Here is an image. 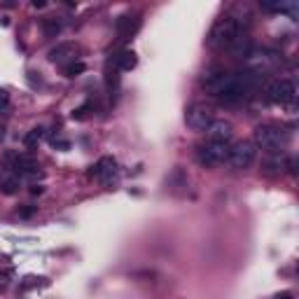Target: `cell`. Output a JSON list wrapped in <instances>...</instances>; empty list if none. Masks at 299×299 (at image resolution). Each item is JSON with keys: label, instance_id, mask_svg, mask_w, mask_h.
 <instances>
[{"label": "cell", "instance_id": "obj_18", "mask_svg": "<svg viewBox=\"0 0 299 299\" xmlns=\"http://www.w3.org/2000/svg\"><path fill=\"white\" fill-rule=\"evenodd\" d=\"M84 71H87V66L82 61H77V63H71V66L66 68V75H68V77H75V75H79V73H84Z\"/></svg>", "mask_w": 299, "mask_h": 299}, {"label": "cell", "instance_id": "obj_22", "mask_svg": "<svg viewBox=\"0 0 299 299\" xmlns=\"http://www.w3.org/2000/svg\"><path fill=\"white\" fill-rule=\"evenodd\" d=\"M33 213H36V206H31V208H21V211H19V215H21V218H31Z\"/></svg>", "mask_w": 299, "mask_h": 299}, {"label": "cell", "instance_id": "obj_24", "mask_svg": "<svg viewBox=\"0 0 299 299\" xmlns=\"http://www.w3.org/2000/svg\"><path fill=\"white\" fill-rule=\"evenodd\" d=\"M273 299H295V295L292 292H281V295H276Z\"/></svg>", "mask_w": 299, "mask_h": 299}, {"label": "cell", "instance_id": "obj_16", "mask_svg": "<svg viewBox=\"0 0 299 299\" xmlns=\"http://www.w3.org/2000/svg\"><path fill=\"white\" fill-rule=\"evenodd\" d=\"M42 31H44V36L47 37H56L59 33H61V21L54 19V17L42 19Z\"/></svg>", "mask_w": 299, "mask_h": 299}, {"label": "cell", "instance_id": "obj_9", "mask_svg": "<svg viewBox=\"0 0 299 299\" xmlns=\"http://www.w3.org/2000/svg\"><path fill=\"white\" fill-rule=\"evenodd\" d=\"M185 119H187V126H189L192 131H206L213 122V110L206 106V103H194V106H189V110H187Z\"/></svg>", "mask_w": 299, "mask_h": 299}, {"label": "cell", "instance_id": "obj_5", "mask_svg": "<svg viewBox=\"0 0 299 299\" xmlns=\"http://www.w3.org/2000/svg\"><path fill=\"white\" fill-rule=\"evenodd\" d=\"M264 94H266V101L273 103V106H292L295 98H297V87H295L292 79L278 77V79H271L266 84Z\"/></svg>", "mask_w": 299, "mask_h": 299}, {"label": "cell", "instance_id": "obj_23", "mask_svg": "<svg viewBox=\"0 0 299 299\" xmlns=\"http://www.w3.org/2000/svg\"><path fill=\"white\" fill-rule=\"evenodd\" d=\"M42 192H44L42 185H33V187H31V194H33V196H40Z\"/></svg>", "mask_w": 299, "mask_h": 299}, {"label": "cell", "instance_id": "obj_8", "mask_svg": "<svg viewBox=\"0 0 299 299\" xmlns=\"http://www.w3.org/2000/svg\"><path fill=\"white\" fill-rule=\"evenodd\" d=\"M89 178H98L106 187H112L117 183V161L114 157H101L89 168Z\"/></svg>", "mask_w": 299, "mask_h": 299}, {"label": "cell", "instance_id": "obj_21", "mask_svg": "<svg viewBox=\"0 0 299 299\" xmlns=\"http://www.w3.org/2000/svg\"><path fill=\"white\" fill-rule=\"evenodd\" d=\"M9 110V94L5 89H0V112H7Z\"/></svg>", "mask_w": 299, "mask_h": 299}, {"label": "cell", "instance_id": "obj_3", "mask_svg": "<svg viewBox=\"0 0 299 299\" xmlns=\"http://www.w3.org/2000/svg\"><path fill=\"white\" fill-rule=\"evenodd\" d=\"M255 148L264 150L266 154H281L285 145H288V133L281 126L273 124H260L255 129Z\"/></svg>", "mask_w": 299, "mask_h": 299}, {"label": "cell", "instance_id": "obj_20", "mask_svg": "<svg viewBox=\"0 0 299 299\" xmlns=\"http://www.w3.org/2000/svg\"><path fill=\"white\" fill-rule=\"evenodd\" d=\"M49 143H52V148H56V150H71V143L63 141V138H56V136H52Z\"/></svg>", "mask_w": 299, "mask_h": 299}, {"label": "cell", "instance_id": "obj_7", "mask_svg": "<svg viewBox=\"0 0 299 299\" xmlns=\"http://www.w3.org/2000/svg\"><path fill=\"white\" fill-rule=\"evenodd\" d=\"M199 161L203 166L208 168H215L227 161V154H229V145H220V143H206V145H199Z\"/></svg>", "mask_w": 299, "mask_h": 299}, {"label": "cell", "instance_id": "obj_6", "mask_svg": "<svg viewBox=\"0 0 299 299\" xmlns=\"http://www.w3.org/2000/svg\"><path fill=\"white\" fill-rule=\"evenodd\" d=\"M257 157V148L253 141H238L229 148L227 154V164L234 171H246V168L253 166V161Z\"/></svg>", "mask_w": 299, "mask_h": 299}, {"label": "cell", "instance_id": "obj_13", "mask_svg": "<svg viewBox=\"0 0 299 299\" xmlns=\"http://www.w3.org/2000/svg\"><path fill=\"white\" fill-rule=\"evenodd\" d=\"M227 49L231 52V56H234V59H246L248 52L253 49V44H250V37L241 33V36H238L236 40H234V42L229 44Z\"/></svg>", "mask_w": 299, "mask_h": 299}, {"label": "cell", "instance_id": "obj_2", "mask_svg": "<svg viewBox=\"0 0 299 299\" xmlns=\"http://www.w3.org/2000/svg\"><path fill=\"white\" fill-rule=\"evenodd\" d=\"M238 36H241V24H238V19L227 14V17L218 19V21L213 24L206 42H208L211 49H227Z\"/></svg>", "mask_w": 299, "mask_h": 299}, {"label": "cell", "instance_id": "obj_26", "mask_svg": "<svg viewBox=\"0 0 299 299\" xmlns=\"http://www.w3.org/2000/svg\"><path fill=\"white\" fill-rule=\"evenodd\" d=\"M2 138H5V129L0 126V141H2Z\"/></svg>", "mask_w": 299, "mask_h": 299}, {"label": "cell", "instance_id": "obj_15", "mask_svg": "<svg viewBox=\"0 0 299 299\" xmlns=\"http://www.w3.org/2000/svg\"><path fill=\"white\" fill-rule=\"evenodd\" d=\"M44 138V129L42 126H36V129H31V131L24 136V145H26L28 150H33L40 145V141Z\"/></svg>", "mask_w": 299, "mask_h": 299}, {"label": "cell", "instance_id": "obj_14", "mask_svg": "<svg viewBox=\"0 0 299 299\" xmlns=\"http://www.w3.org/2000/svg\"><path fill=\"white\" fill-rule=\"evenodd\" d=\"M138 26H141V21H138L136 17H129V14H124V17L117 19V33H119L122 37H129L131 33H136Z\"/></svg>", "mask_w": 299, "mask_h": 299}, {"label": "cell", "instance_id": "obj_25", "mask_svg": "<svg viewBox=\"0 0 299 299\" xmlns=\"http://www.w3.org/2000/svg\"><path fill=\"white\" fill-rule=\"evenodd\" d=\"M44 5H47V2H44V0H33V7H36V9H42Z\"/></svg>", "mask_w": 299, "mask_h": 299}, {"label": "cell", "instance_id": "obj_12", "mask_svg": "<svg viewBox=\"0 0 299 299\" xmlns=\"http://www.w3.org/2000/svg\"><path fill=\"white\" fill-rule=\"evenodd\" d=\"M136 63H138V56H136V52H131V49H122L119 54H114L112 56V68L114 71H133Z\"/></svg>", "mask_w": 299, "mask_h": 299}, {"label": "cell", "instance_id": "obj_4", "mask_svg": "<svg viewBox=\"0 0 299 299\" xmlns=\"http://www.w3.org/2000/svg\"><path fill=\"white\" fill-rule=\"evenodd\" d=\"M243 61H246V71L255 73V75L262 77V75L271 73L281 63V56L276 52H271V49H266V47H253Z\"/></svg>", "mask_w": 299, "mask_h": 299}, {"label": "cell", "instance_id": "obj_10", "mask_svg": "<svg viewBox=\"0 0 299 299\" xmlns=\"http://www.w3.org/2000/svg\"><path fill=\"white\" fill-rule=\"evenodd\" d=\"M208 133V141L211 143H220V145H229L231 143V136H234V126L227 119H213L211 126L206 129Z\"/></svg>", "mask_w": 299, "mask_h": 299}, {"label": "cell", "instance_id": "obj_17", "mask_svg": "<svg viewBox=\"0 0 299 299\" xmlns=\"http://www.w3.org/2000/svg\"><path fill=\"white\" fill-rule=\"evenodd\" d=\"M0 189H2V192H5V194H14V192H17V189H19V178H17V176L7 178V180H5V183L0 185Z\"/></svg>", "mask_w": 299, "mask_h": 299}, {"label": "cell", "instance_id": "obj_1", "mask_svg": "<svg viewBox=\"0 0 299 299\" xmlns=\"http://www.w3.org/2000/svg\"><path fill=\"white\" fill-rule=\"evenodd\" d=\"M260 82V75L250 71H236L229 73L220 66H213L203 73V87L208 89V94L215 96L222 103H238L257 87Z\"/></svg>", "mask_w": 299, "mask_h": 299}, {"label": "cell", "instance_id": "obj_11", "mask_svg": "<svg viewBox=\"0 0 299 299\" xmlns=\"http://www.w3.org/2000/svg\"><path fill=\"white\" fill-rule=\"evenodd\" d=\"M75 54H77V44L75 42H59L56 47H52L47 52V59L52 63H66L71 59H75Z\"/></svg>", "mask_w": 299, "mask_h": 299}, {"label": "cell", "instance_id": "obj_19", "mask_svg": "<svg viewBox=\"0 0 299 299\" xmlns=\"http://www.w3.org/2000/svg\"><path fill=\"white\" fill-rule=\"evenodd\" d=\"M89 110H91V103H84V106H79L77 110H73V119H84V117H87V112Z\"/></svg>", "mask_w": 299, "mask_h": 299}]
</instances>
